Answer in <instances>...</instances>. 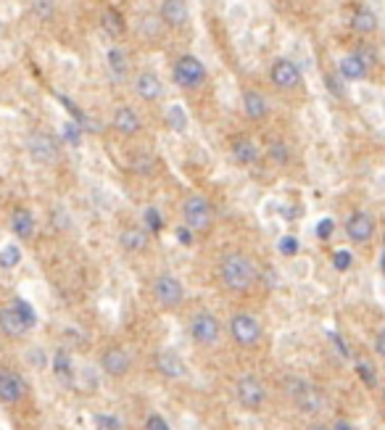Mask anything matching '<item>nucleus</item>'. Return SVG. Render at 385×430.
I'll list each match as a JSON object with an SVG mask.
<instances>
[{"label": "nucleus", "instance_id": "obj_1", "mask_svg": "<svg viewBox=\"0 0 385 430\" xmlns=\"http://www.w3.org/2000/svg\"><path fill=\"white\" fill-rule=\"evenodd\" d=\"M219 280L227 290H235V293H246L256 286L259 280V267L253 262L248 253L243 251H229L222 256L219 262Z\"/></svg>", "mask_w": 385, "mask_h": 430}, {"label": "nucleus", "instance_id": "obj_2", "mask_svg": "<svg viewBox=\"0 0 385 430\" xmlns=\"http://www.w3.org/2000/svg\"><path fill=\"white\" fill-rule=\"evenodd\" d=\"M282 388H285V394L293 399V404L299 406L301 412H306V415L322 412V406H325V394H322L314 383L303 380V378H296V375H288V378L282 380Z\"/></svg>", "mask_w": 385, "mask_h": 430}, {"label": "nucleus", "instance_id": "obj_3", "mask_svg": "<svg viewBox=\"0 0 385 430\" xmlns=\"http://www.w3.org/2000/svg\"><path fill=\"white\" fill-rule=\"evenodd\" d=\"M172 80L177 82V87L182 90H198L204 87L206 80H209V72H206L204 61L192 53H182L180 59L174 61V69H172Z\"/></svg>", "mask_w": 385, "mask_h": 430}, {"label": "nucleus", "instance_id": "obj_4", "mask_svg": "<svg viewBox=\"0 0 385 430\" xmlns=\"http://www.w3.org/2000/svg\"><path fill=\"white\" fill-rule=\"evenodd\" d=\"M24 148L35 164H45V167H50V164L59 161L61 140L56 138V135H50L48 130H32L29 135H27Z\"/></svg>", "mask_w": 385, "mask_h": 430}, {"label": "nucleus", "instance_id": "obj_5", "mask_svg": "<svg viewBox=\"0 0 385 430\" xmlns=\"http://www.w3.org/2000/svg\"><path fill=\"white\" fill-rule=\"evenodd\" d=\"M182 219L192 232H209L214 225V206L204 195H190L182 203Z\"/></svg>", "mask_w": 385, "mask_h": 430}, {"label": "nucleus", "instance_id": "obj_6", "mask_svg": "<svg viewBox=\"0 0 385 430\" xmlns=\"http://www.w3.org/2000/svg\"><path fill=\"white\" fill-rule=\"evenodd\" d=\"M190 335L198 346H217L222 338V325L211 311H198L190 320Z\"/></svg>", "mask_w": 385, "mask_h": 430}, {"label": "nucleus", "instance_id": "obj_7", "mask_svg": "<svg viewBox=\"0 0 385 430\" xmlns=\"http://www.w3.org/2000/svg\"><path fill=\"white\" fill-rule=\"evenodd\" d=\"M235 396H238V404H241L243 409L256 412V409L264 406L266 388H264V383L259 380L256 375H243L241 380H238V385H235Z\"/></svg>", "mask_w": 385, "mask_h": 430}, {"label": "nucleus", "instance_id": "obj_8", "mask_svg": "<svg viewBox=\"0 0 385 430\" xmlns=\"http://www.w3.org/2000/svg\"><path fill=\"white\" fill-rule=\"evenodd\" d=\"M229 335L241 343V346H256L259 338H262V322L248 314V311H241L229 320Z\"/></svg>", "mask_w": 385, "mask_h": 430}, {"label": "nucleus", "instance_id": "obj_9", "mask_svg": "<svg viewBox=\"0 0 385 430\" xmlns=\"http://www.w3.org/2000/svg\"><path fill=\"white\" fill-rule=\"evenodd\" d=\"M269 80H272V84L280 87V90H296V87H301L303 74L296 61L275 59L272 61V66H269Z\"/></svg>", "mask_w": 385, "mask_h": 430}, {"label": "nucleus", "instance_id": "obj_10", "mask_svg": "<svg viewBox=\"0 0 385 430\" xmlns=\"http://www.w3.org/2000/svg\"><path fill=\"white\" fill-rule=\"evenodd\" d=\"M153 296H156L158 306H164V309H174V306H180L182 299H185V288L177 277L172 275H158L156 283H153Z\"/></svg>", "mask_w": 385, "mask_h": 430}, {"label": "nucleus", "instance_id": "obj_11", "mask_svg": "<svg viewBox=\"0 0 385 430\" xmlns=\"http://www.w3.org/2000/svg\"><path fill=\"white\" fill-rule=\"evenodd\" d=\"M111 130L119 132L121 138H135L143 132V119L133 106H116L111 114Z\"/></svg>", "mask_w": 385, "mask_h": 430}, {"label": "nucleus", "instance_id": "obj_12", "mask_svg": "<svg viewBox=\"0 0 385 430\" xmlns=\"http://www.w3.org/2000/svg\"><path fill=\"white\" fill-rule=\"evenodd\" d=\"M229 156L235 158V164H241V167H253L256 161H259V143L253 140L251 135H235L232 140H229Z\"/></svg>", "mask_w": 385, "mask_h": 430}, {"label": "nucleus", "instance_id": "obj_13", "mask_svg": "<svg viewBox=\"0 0 385 430\" xmlns=\"http://www.w3.org/2000/svg\"><path fill=\"white\" fill-rule=\"evenodd\" d=\"M346 235L351 243H370L375 235V219L370 212H354L346 219Z\"/></svg>", "mask_w": 385, "mask_h": 430}, {"label": "nucleus", "instance_id": "obj_14", "mask_svg": "<svg viewBox=\"0 0 385 430\" xmlns=\"http://www.w3.org/2000/svg\"><path fill=\"white\" fill-rule=\"evenodd\" d=\"M158 19L172 29H182L190 22V8L185 0H161L158 6Z\"/></svg>", "mask_w": 385, "mask_h": 430}, {"label": "nucleus", "instance_id": "obj_15", "mask_svg": "<svg viewBox=\"0 0 385 430\" xmlns=\"http://www.w3.org/2000/svg\"><path fill=\"white\" fill-rule=\"evenodd\" d=\"M133 90H135V96L140 98V101L151 103V101H158V98H161V93H164V84H161V77H158L156 72L145 69V72L135 74Z\"/></svg>", "mask_w": 385, "mask_h": 430}, {"label": "nucleus", "instance_id": "obj_16", "mask_svg": "<svg viewBox=\"0 0 385 430\" xmlns=\"http://www.w3.org/2000/svg\"><path fill=\"white\" fill-rule=\"evenodd\" d=\"M130 364H133V362H130V354L121 346H109L100 354V367H103V372L111 375V378H124V375L130 372Z\"/></svg>", "mask_w": 385, "mask_h": 430}, {"label": "nucleus", "instance_id": "obj_17", "mask_svg": "<svg viewBox=\"0 0 385 430\" xmlns=\"http://www.w3.org/2000/svg\"><path fill=\"white\" fill-rule=\"evenodd\" d=\"M29 330H32L29 322L19 314V309L13 304L0 309V333L6 335V338H24Z\"/></svg>", "mask_w": 385, "mask_h": 430}, {"label": "nucleus", "instance_id": "obj_18", "mask_svg": "<svg viewBox=\"0 0 385 430\" xmlns=\"http://www.w3.org/2000/svg\"><path fill=\"white\" fill-rule=\"evenodd\" d=\"M27 396V383L22 375L11 370H0V401L16 404Z\"/></svg>", "mask_w": 385, "mask_h": 430}, {"label": "nucleus", "instance_id": "obj_19", "mask_svg": "<svg viewBox=\"0 0 385 430\" xmlns=\"http://www.w3.org/2000/svg\"><path fill=\"white\" fill-rule=\"evenodd\" d=\"M106 72L116 84H124L130 77V56L124 48H109L106 53Z\"/></svg>", "mask_w": 385, "mask_h": 430}, {"label": "nucleus", "instance_id": "obj_20", "mask_svg": "<svg viewBox=\"0 0 385 430\" xmlns=\"http://www.w3.org/2000/svg\"><path fill=\"white\" fill-rule=\"evenodd\" d=\"M243 111H246V117L253 121H262L266 119V114H269V103H266L264 93H259V90H243Z\"/></svg>", "mask_w": 385, "mask_h": 430}, {"label": "nucleus", "instance_id": "obj_21", "mask_svg": "<svg viewBox=\"0 0 385 430\" xmlns=\"http://www.w3.org/2000/svg\"><path fill=\"white\" fill-rule=\"evenodd\" d=\"M35 214L29 212V209H24V206H19V209H13L11 214V232L16 235L19 240H29L32 235H35Z\"/></svg>", "mask_w": 385, "mask_h": 430}, {"label": "nucleus", "instance_id": "obj_22", "mask_svg": "<svg viewBox=\"0 0 385 430\" xmlns=\"http://www.w3.org/2000/svg\"><path fill=\"white\" fill-rule=\"evenodd\" d=\"M156 370L169 378V380H177L185 375V364H182V359L174 354V351H169V348H161L156 354Z\"/></svg>", "mask_w": 385, "mask_h": 430}, {"label": "nucleus", "instance_id": "obj_23", "mask_svg": "<svg viewBox=\"0 0 385 430\" xmlns=\"http://www.w3.org/2000/svg\"><path fill=\"white\" fill-rule=\"evenodd\" d=\"M148 230L145 228H137V225H133V228H124L119 235V246L124 249L127 253H140L148 249Z\"/></svg>", "mask_w": 385, "mask_h": 430}, {"label": "nucleus", "instance_id": "obj_24", "mask_svg": "<svg viewBox=\"0 0 385 430\" xmlns=\"http://www.w3.org/2000/svg\"><path fill=\"white\" fill-rule=\"evenodd\" d=\"M367 72H370V69L361 64L356 53H349V56H343V59L338 61V74H340L346 82H359V80L367 77Z\"/></svg>", "mask_w": 385, "mask_h": 430}, {"label": "nucleus", "instance_id": "obj_25", "mask_svg": "<svg viewBox=\"0 0 385 430\" xmlns=\"http://www.w3.org/2000/svg\"><path fill=\"white\" fill-rule=\"evenodd\" d=\"M351 27L359 35H372L375 29H377V16H375L372 8L359 6V8H354V13H351Z\"/></svg>", "mask_w": 385, "mask_h": 430}, {"label": "nucleus", "instance_id": "obj_26", "mask_svg": "<svg viewBox=\"0 0 385 430\" xmlns=\"http://www.w3.org/2000/svg\"><path fill=\"white\" fill-rule=\"evenodd\" d=\"M164 119H167V127L172 132H177V135H185L188 127H190V117H188V108L182 106V103H172L167 108V114H164Z\"/></svg>", "mask_w": 385, "mask_h": 430}, {"label": "nucleus", "instance_id": "obj_27", "mask_svg": "<svg viewBox=\"0 0 385 430\" xmlns=\"http://www.w3.org/2000/svg\"><path fill=\"white\" fill-rule=\"evenodd\" d=\"M100 27H103V32L109 37H121L124 35V29H127V22H124V16H121L116 8H103L100 13Z\"/></svg>", "mask_w": 385, "mask_h": 430}, {"label": "nucleus", "instance_id": "obj_28", "mask_svg": "<svg viewBox=\"0 0 385 430\" xmlns=\"http://www.w3.org/2000/svg\"><path fill=\"white\" fill-rule=\"evenodd\" d=\"M53 375H56L63 385H72L74 383V370H72V357H69V351L59 348V351L53 354Z\"/></svg>", "mask_w": 385, "mask_h": 430}, {"label": "nucleus", "instance_id": "obj_29", "mask_svg": "<svg viewBox=\"0 0 385 430\" xmlns=\"http://www.w3.org/2000/svg\"><path fill=\"white\" fill-rule=\"evenodd\" d=\"M130 169H133L135 175H153V169H156V158L151 151H135L130 156Z\"/></svg>", "mask_w": 385, "mask_h": 430}, {"label": "nucleus", "instance_id": "obj_30", "mask_svg": "<svg viewBox=\"0 0 385 430\" xmlns=\"http://www.w3.org/2000/svg\"><path fill=\"white\" fill-rule=\"evenodd\" d=\"M82 124H77L74 119H66L63 124H61V143L72 145V148H77V145L82 143Z\"/></svg>", "mask_w": 385, "mask_h": 430}, {"label": "nucleus", "instance_id": "obj_31", "mask_svg": "<svg viewBox=\"0 0 385 430\" xmlns=\"http://www.w3.org/2000/svg\"><path fill=\"white\" fill-rule=\"evenodd\" d=\"M266 154H269V158L275 161L277 167H285L290 161V145L285 140H272L269 148H266Z\"/></svg>", "mask_w": 385, "mask_h": 430}, {"label": "nucleus", "instance_id": "obj_32", "mask_svg": "<svg viewBox=\"0 0 385 430\" xmlns=\"http://www.w3.org/2000/svg\"><path fill=\"white\" fill-rule=\"evenodd\" d=\"M356 375H359V380L364 383L367 388H377V370H375L372 362L359 359V362H356Z\"/></svg>", "mask_w": 385, "mask_h": 430}, {"label": "nucleus", "instance_id": "obj_33", "mask_svg": "<svg viewBox=\"0 0 385 430\" xmlns=\"http://www.w3.org/2000/svg\"><path fill=\"white\" fill-rule=\"evenodd\" d=\"M22 262V251H19V246H3L0 249V267L3 269H13L16 264Z\"/></svg>", "mask_w": 385, "mask_h": 430}, {"label": "nucleus", "instance_id": "obj_34", "mask_svg": "<svg viewBox=\"0 0 385 430\" xmlns=\"http://www.w3.org/2000/svg\"><path fill=\"white\" fill-rule=\"evenodd\" d=\"M143 222H145V230H148V232H161V230H164V219H161L156 206H148V209H145Z\"/></svg>", "mask_w": 385, "mask_h": 430}, {"label": "nucleus", "instance_id": "obj_35", "mask_svg": "<svg viewBox=\"0 0 385 430\" xmlns=\"http://www.w3.org/2000/svg\"><path fill=\"white\" fill-rule=\"evenodd\" d=\"M325 87L335 98H346V80L340 74H325Z\"/></svg>", "mask_w": 385, "mask_h": 430}, {"label": "nucleus", "instance_id": "obj_36", "mask_svg": "<svg viewBox=\"0 0 385 430\" xmlns=\"http://www.w3.org/2000/svg\"><path fill=\"white\" fill-rule=\"evenodd\" d=\"M299 249H301V243H299V238H296V235H282V238H280V243H277V251L282 253V256H296V253H299Z\"/></svg>", "mask_w": 385, "mask_h": 430}, {"label": "nucleus", "instance_id": "obj_37", "mask_svg": "<svg viewBox=\"0 0 385 430\" xmlns=\"http://www.w3.org/2000/svg\"><path fill=\"white\" fill-rule=\"evenodd\" d=\"M351 264H354V253L346 251V249H338L335 253H333V267H335L338 272H349Z\"/></svg>", "mask_w": 385, "mask_h": 430}, {"label": "nucleus", "instance_id": "obj_38", "mask_svg": "<svg viewBox=\"0 0 385 430\" xmlns=\"http://www.w3.org/2000/svg\"><path fill=\"white\" fill-rule=\"evenodd\" d=\"M13 306L19 309V314L24 317L27 322H29V327H35V322H37V311L32 309V304L29 301H24V299H16L13 301Z\"/></svg>", "mask_w": 385, "mask_h": 430}, {"label": "nucleus", "instance_id": "obj_39", "mask_svg": "<svg viewBox=\"0 0 385 430\" xmlns=\"http://www.w3.org/2000/svg\"><path fill=\"white\" fill-rule=\"evenodd\" d=\"M333 232H335V222H333L330 216H325V219L317 222V238L319 240H330L333 238Z\"/></svg>", "mask_w": 385, "mask_h": 430}, {"label": "nucleus", "instance_id": "obj_40", "mask_svg": "<svg viewBox=\"0 0 385 430\" xmlns=\"http://www.w3.org/2000/svg\"><path fill=\"white\" fill-rule=\"evenodd\" d=\"M354 53L359 56V61L364 64V66H367V69H372L375 64H377V53H375L372 48H356Z\"/></svg>", "mask_w": 385, "mask_h": 430}, {"label": "nucleus", "instance_id": "obj_41", "mask_svg": "<svg viewBox=\"0 0 385 430\" xmlns=\"http://www.w3.org/2000/svg\"><path fill=\"white\" fill-rule=\"evenodd\" d=\"M145 430H172L167 425V420L161 417V415H148L145 420Z\"/></svg>", "mask_w": 385, "mask_h": 430}, {"label": "nucleus", "instance_id": "obj_42", "mask_svg": "<svg viewBox=\"0 0 385 430\" xmlns=\"http://www.w3.org/2000/svg\"><path fill=\"white\" fill-rule=\"evenodd\" d=\"M35 13L40 16V19H50V13H53V3L50 0H35Z\"/></svg>", "mask_w": 385, "mask_h": 430}, {"label": "nucleus", "instance_id": "obj_43", "mask_svg": "<svg viewBox=\"0 0 385 430\" xmlns=\"http://www.w3.org/2000/svg\"><path fill=\"white\" fill-rule=\"evenodd\" d=\"M330 341L335 343V348H338V354H340V357H343V359H351V348H349V343H346V341H343L340 335H338V333H330Z\"/></svg>", "mask_w": 385, "mask_h": 430}, {"label": "nucleus", "instance_id": "obj_44", "mask_svg": "<svg viewBox=\"0 0 385 430\" xmlns=\"http://www.w3.org/2000/svg\"><path fill=\"white\" fill-rule=\"evenodd\" d=\"M177 240H180L182 246H190V243H192V230L188 228V225L177 228Z\"/></svg>", "mask_w": 385, "mask_h": 430}, {"label": "nucleus", "instance_id": "obj_45", "mask_svg": "<svg viewBox=\"0 0 385 430\" xmlns=\"http://www.w3.org/2000/svg\"><path fill=\"white\" fill-rule=\"evenodd\" d=\"M96 422H98V425H100V428H119V425H121L119 420L109 417V415H98Z\"/></svg>", "mask_w": 385, "mask_h": 430}, {"label": "nucleus", "instance_id": "obj_46", "mask_svg": "<svg viewBox=\"0 0 385 430\" xmlns=\"http://www.w3.org/2000/svg\"><path fill=\"white\" fill-rule=\"evenodd\" d=\"M375 351H377V354L385 359V327L377 335H375Z\"/></svg>", "mask_w": 385, "mask_h": 430}, {"label": "nucleus", "instance_id": "obj_47", "mask_svg": "<svg viewBox=\"0 0 385 430\" xmlns=\"http://www.w3.org/2000/svg\"><path fill=\"white\" fill-rule=\"evenodd\" d=\"M333 430H356L354 425H351L349 420H338L335 425H333Z\"/></svg>", "mask_w": 385, "mask_h": 430}, {"label": "nucleus", "instance_id": "obj_48", "mask_svg": "<svg viewBox=\"0 0 385 430\" xmlns=\"http://www.w3.org/2000/svg\"><path fill=\"white\" fill-rule=\"evenodd\" d=\"M380 272L385 275V249H383V253H380Z\"/></svg>", "mask_w": 385, "mask_h": 430}, {"label": "nucleus", "instance_id": "obj_49", "mask_svg": "<svg viewBox=\"0 0 385 430\" xmlns=\"http://www.w3.org/2000/svg\"><path fill=\"white\" fill-rule=\"evenodd\" d=\"M309 430H333V428H327V425H322V422H317V425H312Z\"/></svg>", "mask_w": 385, "mask_h": 430}, {"label": "nucleus", "instance_id": "obj_50", "mask_svg": "<svg viewBox=\"0 0 385 430\" xmlns=\"http://www.w3.org/2000/svg\"><path fill=\"white\" fill-rule=\"evenodd\" d=\"M383 401H385V391H383Z\"/></svg>", "mask_w": 385, "mask_h": 430}]
</instances>
